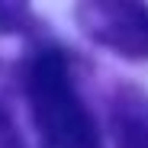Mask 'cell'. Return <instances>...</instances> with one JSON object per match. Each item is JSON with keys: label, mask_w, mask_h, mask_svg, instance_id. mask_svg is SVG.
<instances>
[{"label": "cell", "mask_w": 148, "mask_h": 148, "mask_svg": "<svg viewBox=\"0 0 148 148\" xmlns=\"http://www.w3.org/2000/svg\"><path fill=\"white\" fill-rule=\"evenodd\" d=\"M29 106L45 148H100L97 126L58 52H42L29 64Z\"/></svg>", "instance_id": "6da1fadb"}, {"label": "cell", "mask_w": 148, "mask_h": 148, "mask_svg": "<svg viewBox=\"0 0 148 148\" xmlns=\"http://www.w3.org/2000/svg\"><path fill=\"white\" fill-rule=\"evenodd\" d=\"M84 29L126 58H148V7L142 3H87Z\"/></svg>", "instance_id": "7a4b0ae2"}, {"label": "cell", "mask_w": 148, "mask_h": 148, "mask_svg": "<svg viewBox=\"0 0 148 148\" xmlns=\"http://www.w3.org/2000/svg\"><path fill=\"white\" fill-rule=\"evenodd\" d=\"M116 148H148V110L116 113Z\"/></svg>", "instance_id": "3957f363"}, {"label": "cell", "mask_w": 148, "mask_h": 148, "mask_svg": "<svg viewBox=\"0 0 148 148\" xmlns=\"http://www.w3.org/2000/svg\"><path fill=\"white\" fill-rule=\"evenodd\" d=\"M0 148H23L19 145V135L10 129V122L0 116Z\"/></svg>", "instance_id": "277c9868"}]
</instances>
